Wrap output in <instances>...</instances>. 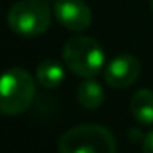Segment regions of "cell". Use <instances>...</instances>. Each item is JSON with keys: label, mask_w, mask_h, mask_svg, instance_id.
Here are the masks:
<instances>
[{"label": "cell", "mask_w": 153, "mask_h": 153, "mask_svg": "<svg viewBox=\"0 0 153 153\" xmlns=\"http://www.w3.org/2000/svg\"><path fill=\"white\" fill-rule=\"evenodd\" d=\"M52 20L51 7L43 0H20L13 4L7 13L9 29L24 38H34L43 34Z\"/></svg>", "instance_id": "cell-4"}, {"label": "cell", "mask_w": 153, "mask_h": 153, "mask_svg": "<svg viewBox=\"0 0 153 153\" xmlns=\"http://www.w3.org/2000/svg\"><path fill=\"white\" fill-rule=\"evenodd\" d=\"M140 61L131 54H121L114 58L105 68V81L112 88H128L140 76Z\"/></svg>", "instance_id": "cell-6"}, {"label": "cell", "mask_w": 153, "mask_h": 153, "mask_svg": "<svg viewBox=\"0 0 153 153\" xmlns=\"http://www.w3.org/2000/svg\"><path fill=\"white\" fill-rule=\"evenodd\" d=\"M63 61L79 78H96L105 68V52L92 36H72L63 45Z\"/></svg>", "instance_id": "cell-3"}, {"label": "cell", "mask_w": 153, "mask_h": 153, "mask_svg": "<svg viewBox=\"0 0 153 153\" xmlns=\"http://www.w3.org/2000/svg\"><path fill=\"white\" fill-rule=\"evenodd\" d=\"M52 11L56 20L72 33H81L92 24V11L83 0H56Z\"/></svg>", "instance_id": "cell-5"}, {"label": "cell", "mask_w": 153, "mask_h": 153, "mask_svg": "<svg viewBox=\"0 0 153 153\" xmlns=\"http://www.w3.org/2000/svg\"><path fill=\"white\" fill-rule=\"evenodd\" d=\"M130 112L139 124H142V126L153 124V90H149V88L137 90L131 96Z\"/></svg>", "instance_id": "cell-7"}, {"label": "cell", "mask_w": 153, "mask_h": 153, "mask_svg": "<svg viewBox=\"0 0 153 153\" xmlns=\"http://www.w3.org/2000/svg\"><path fill=\"white\" fill-rule=\"evenodd\" d=\"M142 153H153V130H149L142 139Z\"/></svg>", "instance_id": "cell-10"}, {"label": "cell", "mask_w": 153, "mask_h": 153, "mask_svg": "<svg viewBox=\"0 0 153 153\" xmlns=\"http://www.w3.org/2000/svg\"><path fill=\"white\" fill-rule=\"evenodd\" d=\"M76 97H78V103L87 108V110H96L103 105L105 101V90L103 87L92 79V78H85V81L79 83L78 92H76Z\"/></svg>", "instance_id": "cell-8"}, {"label": "cell", "mask_w": 153, "mask_h": 153, "mask_svg": "<svg viewBox=\"0 0 153 153\" xmlns=\"http://www.w3.org/2000/svg\"><path fill=\"white\" fill-rule=\"evenodd\" d=\"M59 153H117L115 139L101 124H79L67 130L58 142Z\"/></svg>", "instance_id": "cell-1"}, {"label": "cell", "mask_w": 153, "mask_h": 153, "mask_svg": "<svg viewBox=\"0 0 153 153\" xmlns=\"http://www.w3.org/2000/svg\"><path fill=\"white\" fill-rule=\"evenodd\" d=\"M36 94V85L31 74L20 67H13L4 72L0 81V112L4 115L24 114Z\"/></svg>", "instance_id": "cell-2"}, {"label": "cell", "mask_w": 153, "mask_h": 153, "mask_svg": "<svg viewBox=\"0 0 153 153\" xmlns=\"http://www.w3.org/2000/svg\"><path fill=\"white\" fill-rule=\"evenodd\" d=\"M65 79V70L56 59H45L36 68V81L43 88H56Z\"/></svg>", "instance_id": "cell-9"}, {"label": "cell", "mask_w": 153, "mask_h": 153, "mask_svg": "<svg viewBox=\"0 0 153 153\" xmlns=\"http://www.w3.org/2000/svg\"><path fill=\"white\" fill-rule=\"evenodd\" d=\"M151 11H153V0H151Z\"/></svg>", "instance_id": "cell-11"}]
</instances>
